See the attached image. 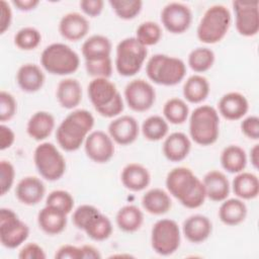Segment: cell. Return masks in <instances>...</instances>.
Returning a JSON list of instances; mask_svg holds the SVG:
<instances>
[{
    "label": "cell",
    "instance_id": "6da1fadb",
    "mask_svg": "<svg viewBox=\"0 0 259 259\" xmlns=\"http://www.w3.org/2000/svg\"><path fill=\"white\" fill-rule=\"evenodd\" d=\"M168 192L187 208H197L204 203L206 193L202 181L187 167L170 170L165 181Z\"/></svg>",
    "mask_w": 259,
    "mask_h": 259
},
{
    "label": "cell",
    "instance_id": "7a4b0ae2",
    "mask_svg": "<svg viewBox=\"0 0 259 259\" xmlns=\"http://www.w3.org/2000/svg\"><path fill=\"white\" fill-rule=\"evenodd\" d=\"M94 122V116L90 111L86 109L73 110L56 130V140L59 146L67 152L79 150L91 133Z\"/></svg>",
    "mask_w": 259,
    "mask_h": 259
},
{
    "label": "cell",
    "instance_id": "3957f363",
    "mask_svg": "<svg viewBox=\"0 0 259 259\" xmlns=\"http://www.w3.org/2000/svg\"><path fill=\"white\" fill-rule=\"evenodd\" d=\"M88 98L97 113L111 118L119 115L124 109L123 99L115 84L108 78H94L87 87Z\"/></svg>",
    "mask_w": 259,
    "mask_h": 259
},
{
    "label": "cell",
    "instance_id": "277c9868",
    "mask_svg": "<svg viewBox=\"0 0 259 259\" xmlns=\"http://www.w3.org/2000/svg\"><path fill=\"white\" fill-rule=\"evenodd\" d=\"M189 135L200 146L214 144L220 136V116L218 110L207 104L199 105L189 115Z\"/></svg>",
    "mask_w": 259,
    "mask_h": 259
},
{
    "label": "cell",
    "instance_id": "5b68a950",
    "mask_svg": "<svg viewBox=\"0 0 259 259\" xmlns=\"http://www.w3.org/2000/svg\"><path fill=\"white\" fill-rule=\"evenodd\" d=\"M146 74L155 84L174 86L184 79L186 66L179 58L165 54H156L148 60Z\"/></svg>",
    "mask_w": 259,
    "mask_h": 259
},
{
    "label": "cell",
    "instance_id": "8992f818",
    "mask_svg": "<svg viewBox=\"0 0 259 259\" xmlns=\"http://www.w3.org/2000/svg\"><path fill=\"white\" fill-rule=\"evenodd\" d=\"M231 22L232 15L226 6L212 5L205 10L197 25V38L203 44H217L226 36Z\"/></svg>",
    "mask_w": 259,
    "mask_h": 259
},
{
    "label": "cell",
    "instance_id": "52a82bcc",
    "mask_svg": "<svg viewBox=\"0 0 259 259\" xmlns=\"http://www.w3.org/2000/svg\"><path fill=\"white\" fill-rule=\"evenodd\" d=\"M40 65L50 74L66 76L78 70L80 58L68 45L54 42L46 47L41 52Z\"/></svg>",
    "mask_w": 259,
    "mask_h": 259
},
{
    "label": "cell",
    "instance_id": "ba28073f",
    "mask_svg": "<svg viewBox=\"0 0 259 259\" xmlns=\"http://www.w3.org/2000/svg\"><path fill=\"white\" fill-rule=\"evenodd\" d=\"M147 56V47L143 46L135 36L125 37L116 46L115 69L120 76H135L142 69Z\"/></svg>",
    "mask_w": 259,
    "mask_h": 259
},
{
    "label": "cell",
    "instance_id": "9c48e42d",
    "mask_svg": "<svg viewBox=\"0 0 259 259\" xmlns=\"http://www.w3.org/2000/svg\"><path fill=\"white\" fill-rule=\"evenodd\" d=\"M33 162L38 174L48 181L59 180L66 172L64 156L49 142H44L34 149Z\"/></svg>",
    "mask_w": 259,
    "mask_h": 259
},
{
    "label": "cell",
    "instance_id": "30bf717a",
    "mask_svg": "<svg viewBox=\"0 0 259 259\" xmlns=\"http://www.w3.org/2000/svg\"><path fill=\"white\" fill-rule=\"evenodd\" d=\"M181 234L178 224L171 219L157 221L151 230V246L162 256L172 255L180 246Z\"/></svg>",
    "mask_w": 259,
    "mask_h": 259
},
{
    "label": "cell",
    "instance_id": "8fae6325",
    "mask_svg": "<svg viewBox=\"0 0 259 259\" xmlns=\"http://www.w3.org/2000/svg\"><path fill=\"white\" fill-rule=\"evenodd\" d=\"M29 228L11 208L0 209V242L7 249H15L28 238Z\"/></svg>",
    "mask_w": 259,
    "mask_h": 259
},
{
    "label": "cell",
    "instance_id": "7c38bea8",
    "mask_svg": "<svg viewBox=\"0 0 259 259\" xmlns=\"http://www.w3.org/2000/svg\"><path fill=\"white\" fill-rule=\"evenodd\" d=\"M123 95L127 106L137 112L149 110L156 100L154 87L144 79H134L130 81L124 88Z\"/></svg>",
    "mask_w": 259,
    "mask_h": 259
},
{
    "label": "cell",
    "instance_id": "4fadbf2b",
    "mask_svg": "<svg viewBox=\"0 0 259 259\" xmlns=\"http://www.w3.org/2000/svg\"><path fill=\"white\" fill-rule=\"evenodd\" d=\"M235 12V25L239 34L250 37L259 30V2L235 0L232 3Z\"/></svg>",
    "mask_w": 259,
    "mask_h": 259
},
{
    "label": "cell",
    "instance_id": "5bb4252c",
    "mask_svg": "<svg viewBox=\"0 0 259 259\" xmlns=\"http://www.w3.org/2000/svg\"><path fill=\"white\" fill-rule=\"evenodd\" d=\"M161 22L169 32L183 33L192 22V11L184 3L170 2L161 11Z\"/></svg>",
    "mask_w": 259,
    "mask_h": 259
},
{
    "label": "cell",
    "instance_id": "9a60e30c",
    "mask_svg": "<svg viewBox=\"0 0 259 259\" xmlns=\"http://www.w3.org/2000/svg\"><path fill=\"white\" fill-rule=\"evenodd\" d=\"M86 156L95 163H106L114 155V144L108 134L103 131L91 132L85 142Z\"/></svg>",
    "mask_w": 259,
    "mask_h": 259
},
{
    "label": "cell",
    "instance_id": "2e32d148",
    "mask_svg": "<svg viewBox=\"0 0 259 259\" xmlns=\"http://www.w3.org/2000/svg\"><path fill=\"white\" fill-rule=\"evenodd\" d=\"M107 130L112 141L121 146L133 144L140 133L139 123L132 115H121L114 118L109 122Z\"/></svg>",
    "mask_w": 259,
    "mask_h": 259
},
{
    "label": "cell",
    "instance_id": "e0dca14e",
    "mask_svg": "<svg viewBox=\"0 0 259 259\" xmlns=\"http://www.w3.org/2000/svg\"><path fill=\"white\" fill-rule=\"evenodd\" d=\"M90 30L87 18L78 12H69L62 16L59 22L60 34L70 41H77L84 38Z\"/></svg>",
    "mask_w": 259,
    "mask_h": 259
},
{
    "label": "cell",
    "instance_id": "ac0fdd59",
    "mask_svg": "<svg viewBox=\"0 0 259 259\" xmlns=\"http://www.w3.org/2000/svg\"><path fill=\"white\" fill-rule=\"evenodd\" d=\"M220 114L228 120H238L243 118L249 110V102L245 95L240 92H228L224 94L219 102Z\"/></svg>",
    "mask_w": 259,
    "mask_h": 259
},
{
    "label": "cell",
    "instance_id": "d6986e66",
    "mask_svg": "<svg viewBox=\"0 0 259 259\" xmlns=\"http://www.w3.org/2000/svg\"><path fill=\"white\" fill-rule=\"evenodd\" d=\"M46 186L35 176L23 177L15 187L16 198L25 205H35L44 198Z\"/></svg>",
    "mask_w": 259,
    "mask_h": 259
},
{
    "label": "cell",
    "instance_id": "ffe728a7",
    "mask_svg": "<svg viewBox=\"0 0 259 259\" xmlns=\"http://www.w3.org/2000/svg\"><path fill=\"white\" fill-rule=\"evenodd\" d=\"M182 232L189 242L199 244L207 240L210 236L212 224L210 220L203 214H192L183 222Z\"/></svg>",
    "mask_w": 259,
    "mask_h": 259
},
{
    "label": "cell",
    "instance_id": "44dd1931",
    "mask_svg": "<svg viewBox=\"0 0 259 259\" xmlns=\"http://www.w3.org/2000/svg\"><path fill=\"white\" fill-rule=\"evenodd\" d=\"M190 150V139L181 132H174L168 135L162 146L164 156L171 162H180L184 160L188 156Z\"/></svg>",
    "mask_w": 259,
    "mask_h": 259
},
{
    "label": "cell",
    "instance_id": "7402d4cb",
    "mask_svg": "<svg viewBox=\"0 0 259 259\" xmlns=\"http://www.w3.org/2000/svg\"><path fill=\"white\" fill-rule=\"evenodd\" d=\"M67 213L61 209L45 205L37 213V224L39 229L48 235H59L67 227Z\"/></svg>",
    "mask_w": 259,
    "mask_h": 259
},
{
    "label": "cell",
    "instance_id": "603a6c76",
    "mask_svg": "<svg viewBox=\"0 0 259 259\" xmlns=\"http://www.w3.org/2000/svg\"><path fill=\"white\" fill-rule=\"evenodd\" d=\"M120 180L123 186L131 191H142L146 189L151 182L149 170L139 163H130L125 165L120 174Z\"/></svg>",
    "mask_w": 259,
    "mask_h": 259
},
{
    "label": "cell",
    "instance_id": "cb8c5ba5",
    "mask_svg": "<svg viewBox=\"0 0 259 259\" xmlns=\"http://www.w3.org/2000/svg\"><path fill=\"white\" fill-rule=\"evenodd\" d=\"M206 197L212 201H223L228 198L230 194V181L228 177L219 170L208 171L203 179Z\"/></svg>",
    "mask_w": 259,
    "mask_h": 259
},
{
    "label": "cell",
    "instance_id": "d4e9b609",
    "mask_svg": "<svg viewBox=\"0 0 259 259\" xmlns=\"http://www.w3.org/2000/svg\"><path fill=\"white\" fill-rule=\"evenodd\" d=\"M45 74L35 64L26 63L19 67L16 73V82L19 88L27 93H34L45 84Z\"/></svg>",
    "mask_w": 259,
    "mask_h": 259
},
{
    "label": "cell",
    "instance_id": "484cf974",
    "mask_svg": "<svg viewBox=\"0 0 259 259\" xmlns=\"http://www.w3.org/2000/svg\"><path fill=\"white\" fill-rule=\"evenodd\" d=\"M56 96L63 108L74 109L82 100V86L77 79H63L57 86Z\"/></svg>",
    "mask_w": 259,
    "mask_h": 259
},
{
    "label": "cell",
    "instance_id": "4316f807",
    "mask_svg": "<svg viewBox=\"0 0 259 259\" xmlns=\"http://www.w3.org/2000/svg\"><path fill=\"white\" fill-rule=\"evenodd\" d=\"M55 127V117L48 111H36L26 124L27 135L35 141H44L50 137Z\"/></svg>",
    "mask_w": 259,
    "mask_h": 259
},
{
    "label": "cell",
    "instance_id": "83f0119b",
    "mask_svg": "<svg viewBox=\"0 0 259 259\" xmlns=\"http://www.w3.org/2000/svg\"><path fill=\"white\" fill-rule=\"evenodd\" d=\"M247 205L243 199L234 197L223 200L219 208V218L227 226H237L245 221Z\"/></svg>",
    "mask_w": 259,
    "mask_h": 259
},
{
    "label": "cell",
    "instance_id": "f1b7e54d",
    "mask_svg": "<svg viewBox=\"0 0 259 259\" xmlns=\"http://www.w3.org/2000/svg\"><path fill=\"white\" fill-rule=\"evenodd\" d=\"M233 192L243 200L254 199L259 194V179L251 172L242 171L237 173L232 181Z\"/></svg>",
    "mask_w": 259,
    "mask_h": 259
},
{
    "label": "cell",
    "instance_id": "f546056e",
    "mask_svg": "<svg viewBox=\"0 0 259 259\" xmlns=\"http://www.w3.org/2000/svg\"><path fill=\"white\" fill-rule=\"evenodd\" d=\"M142 205L147 212L160 215L170 210L172 200L169 193L165 190L161 188H152L143 195Z\"/></svg>",
    "mask_w": 259,
    "mask_h": 259
},
{
    "label": "cell",
    "instance_id": "4dcf8cb0",
    "mask_svg": "<svg viewBox=\"0 0 259 259\" xmlns=\"http://www.w3.org/2000/svg\"><path fill=\"white\" fill-rule=\"evenodd\" d=\"M111 48L108 37L102 34H93L83 42L81 52L85 61H92L110 57Z\"/></svg>",
    "mask_w": 259,
    "mask_h": 259
},
{
    "label": "cell",
    "instance_id": "1f68e13d",
    "mask_svg": "<svg viewBox=\"0 0 259 259\" xmlns=\"http://www.w3.org/2000/svg\"><path fill=\"white\" fill-rule=\"evenodd\" d=\"M209 83L207 79L199 74L191 75L183 84L182 92L184 98L194 104H198L206 99L209 94Z\"/></svg>",
    "mask_w": 259,
    "mask_h": 259
},
{
    "label": "cell",
    "instance_id": "d6a6232c",
    "mask_svg": "<svg viewBox=\"0 0 259 259\" xmlns=\"http://www.w3.org/2000/svg\"><path fill=\"white\" fill-rule=\"evenodd\" d=\"M115 222L121 231L134 233L141 229L144 223V213L137 205L126 204L117 210Z\"/></svg>",
    "mask_w": 259,
    "mask_h": 259
},
{
    "label": "cell",
    "instance_id": "836d02e7",
    "mask_svg": "<svg viewBox=\"0 0 259 259\" xmlns=\"http://www.w3.org/2000/svg\"><path fill=\"white\" fill-rule=\"evenodd\" d=\"M221 165L229 173L237 174L246 168L247 154L243 148L237 145L226 147L221 154Z\"/></svg>",
    "mask_w": 259,
    "mask_h": 259
},
{
    "label": "cell",
    "instance_id": "e575fe53",
    "mask_svg": "<svg viewBox=\"0 0 259 259\" xmlns=\"http://www.w3.org/2000/svg\"><path fill=\"white\" fill-rule=\"evenodd\" d=\"M83 231L94 241H104L112 234V224L108 217L98 211L87 222Z\"/></svg>",
    "mask_w": 259,
    "mask_h": 259
},
{
    "label": "cell",
    "instance_id": "d590c367",
    "mask_svg": "<svg viewBox=\"0 0 259 259\" xmlns=\"http://www.w3.org/2000/svg\"><path fill=\"white\" fill-rule=\"evenodd\" d=\"M162 112L167 122L181 124L185 122L189 116V107L183 99L173 97L165 102Z\"/></svg>",
    "mask_w": 259,
    "mask_h": 259
},
{
    "label": "cell",
    "instance_id": "8d00e7d4",
    "mask_svg": "<svg viewBox=\"0 0 259 259\" xmlns=\"http://www.w3.org/2000/svg\"><path fill=\"white\" fill-rule=\"evenodd\" d=\"M141 130L146 140L158 142L167 137L169 125L164 117L160 115H151L143 121Z\"/></svg>",
    "mask_w": 259,
    "mask_h": 259
},
{
    "label": "cell",
    "instance_id": "74e56055",
    "mask_svg": "<svg viewBox=\"0 0 259 259\" xmlns=\"http://www.w3.org/2000/svg\"><path fill=\"white\" fill-rule=\"evenodd\" d=\"M215 60L212 50L205 47H198L192 50L187 59L190 69L196 73H203L208 71Z\"/></svg>",
    "mask_w": 259,
    "mask_h": 259
},
{
    "label": "cell",
    "instance_id": "f35d334b",
    "mask_svg": "<svg viewBox=\"0 0 259 259\" xmlns=\"http://www.w3.org/2000/svg\"><path fill=\"white\" fill-rule=\"evenodd\" d=\"M14 45L22 51H31L38 47L41 40V34L38 29L32 26L20 28L14 35Z\"/></svg>",
    "mask_w": 259,
    "mask_h": 259
},
{
    "label": "cell",
    "instance_id": "ab89813d",
    "mask_svg": "<svg viewBox=\"0 0 259 259\" xmlns=\"http://www.w3.org/2000/svg\"><path fill=\"white\" fill-rule=\"evenodd\" d=\"M135 37L145 47L154 46L158 44L162 37L161 26L154 21L142 22L136 30Z\"/></svg>",
    "mask_w": 259,
    "mask_h": 259
},
{
    "label": "cell",
    "instance_id": "60d3db41",
    "mask_svg": "<svg viewBox=\"0 0 259 259\" xmlns=\"http://www.w3.org/2000/svg\"><path fill=\"white\" fill-rule=\"evenodd\" d=\"M108 3L116 16L123 20L134 19L143 7L141 0H110Z\"/></svg>",
    "mask_w": 259,
    "mask_h": 259
},
{
    "label": "cell",
    "instance_id": "b9f144b4",
    "mask_svg": "<svg viewBox=\"0 0 259 259\" xmlns=\"http://www.w3.org/2000/svg\"><path fill=\"white\" fill-rule=\"evenodd\" d=\"M46 205L57 207L69 214L74 207V198L70 192L63 189H57L49 193L46 199Z\"/></svg>",
    "mask_w": 259,
    "mask_h": 259
},
{
    "label": "cell",
    "instance_id": "7bdbcfd3",
    "mask_svg": "<svg viewBox=\"0 0 259 259\" xmlns=\"http://www.w3.org/2000/svg\"><path fill=\"white\" fill-rule=\"evenodd\" d=\"M85 69L89 76L94 78H108L112 74V61L110 57L85 61Z\"/></svg>",
    "mask_w": 259,
    "mask_h": 259
},
{
    "label": "cell",
    "instance_id": "ee69618b",
    "mask_svg": "<svg viewBox=\"0 0 259 259\" xmlns=\"http://www.w3.org/2000/svg\"><path fill=\"white\" fill-rule=\"evenodd\" d=\"M17 110V102L14 96L2 90L0 92V120L1 122H5L10 120L16 113Z\"/></svg>",
    "mask_w": 259,
    "mask_h": 259
},
{
    "label": "cell",
    "instance_id": "f6af8a7d",
    "mask_svg": "<svg viewBox=\"0 0 259 259\" xmlns=\"http://www.w3.org/2000/svg\"><path fill=\"white\" fill-rule=\"evenodd\" d=\"M15 177V169L11 162L1 160L0 162V186L1 195H5L12 187Z\"/></svg>",
    "mask_w": 259,
    "mask_h": 259
},
{
    "label": "cell",
    "instance_id": "bcb514c9",
    "mask_svg": "<svg viewBox=\"0 0 259 259\" xmlns=\"http://www.w3.org/2000/svg\"><path fill=\"white\" fill-rule=\"evenodd\" d=\"M99 211L97 207L91 204H81L74 211L72 215L73 224L80 230H83L87 222Z\"/></svg>",
    "mask_w": 259,
    "mask_h": 259
},
{
    "label": "cell",
    "instance_id": "7dc6e473",
    "mask_svg": "<svg viewBox=\"0 0 259 259\" xmlns=\"http://www.w3.org/2000/svg\"><path fill=\"white\" fill-rule=\"evenodd\" d=\"M241 132L250 140L257 141L259 139V117L257 115H249L245 117L240 124Z\"/></svg>",
    "mask_w": 259,
    "mask_h": 259
},
{
    "label": "cell",
    "instance_id": "c3c4849f",
    "mask_svg": "<svg viewBox=\"0 0 259 259\" xmlns=\"http://www.w3.org/2000/svg\"><path fill=\"white\" fill-rule=\"evenodd\" d=\"M47 257L45 250L38 244L32 242L25 244L18 253L20 259H45Z\"/></svg>",
    "mask_w": 259,
    "mask_h": 259
},
{
    "label": "cell",
    "instance_id": "681fc988",
    "mask_svg": "<svg viewBox=\"0 0 259 259\" xmlns=\"http://www.w3.org/2000/svg\"><path fill=\"white\" fill-rule=\"evenodd\" d=\"M79 6L83 13L89 17H97L101 14L104 1L102 0H82L79 2Z\"/></svg>",
    "mask_w": 259,
    "mask_h": 259
},
{
    "label": "cell",
    "instance_id": "f907efd6",
    "mask_svg": "<svg viewBox=\"0 0 259 259\" xmlns=\"http://www.w3.org/2000/svg\"><path fill=\"white\" fill-rule=\"evenodd\" d=\"M57 259H83L81 247H77L71 244L61 246L55 254Z\"/></svg>",
    "mask_w": 259,
    "mask_h": 259
},
{
    "label": "cell",
    "instance_id": "816d5d0a",
    "mask_svg": "<svg viewBox=\"0 0 259 259\" xmlns=\"http://www.w3.org/2000/svg\"><path fill=\"white\" fill-rule=\"evenodd\" d=\"M0 8H1L0 33L3 34L10 27V24L12 21V11L9 4L4 0L0 1Z\"/></svg>",
    "mask_w": 259,
    "mask_h": 259
},
{
    "label": "cell",
    "instance_id": "f5cc1de1",
    "mask_svg": "<svg viewBox=\"0 0 259 259\" xmlns=\"http://www.w3.org/2000/svg\"><path fill=\"white\" fill-rule=\"evenodd\" d=\"M15 141L14 132L7 125L1 124L0 126V150L4 151L10 148Z\"/></svg>",
    "mask_w": 259,
    "mask_h": 259
},
{
    "label": "cell",
    "instance_id": "db71d44e",
    "mask_svg": "<svg viewBox=\"0 0 259 259\" xmlns=\"http://www.w3.org/2000/svg\"><path fill=\"white\" fill-rule=\"evenodd\" d=\"M14 7L20 11H30L33 10L38 4V0H12L11 2Z\"/></svg>",
    "mask_w": 259,
    "mask_h": 259
},
{
    "label": "cell",
    "instance_id": "11a10c76",
    "mask_svg": "<svg viewBox=\"0 0 259 259\" xmlns=\"http://www.w3.org/2000/svg\"><path fill=\"white\" fill-rule=\"evenodd\" d=\"M83 259H99L101 258V254L97 248L92 245H83L81 246Z\"/></svg>",
    "mask_w": 259,
    "mask_h": 259
},
{
    "label": "cell",
    "instance_id": "9f6ffc18",
    "mask_svg": "<svg viewBox=\"0 0 259 259\" xmlns=\"http://www.w3.org/2000/svg\"><path fill=\"white\" fill-rule=\"evenodd\" d=\"M249 158H250V162L252 164V166L255 169H258V165H259V145L255 144L249 153Z\"/></svg>",
    "mask_w": 259,
    "mask_h": 259
}]
</instances>
